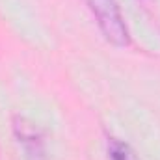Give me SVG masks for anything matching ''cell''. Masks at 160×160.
<instances>
[{
	"mask_svg": "<svg viewBox=\"0 0 160 160\" xmlns=\"http://www.w3.org/2000/svg\"><path fill=\"white\" fill-rule=\"evenodd\" d=\"M88 4H89V9L95 17L104 39L119 48L128 47L130 34L125 24L119 2L118 0H88Z\"/></svg>",
	"mask_w": 160,
	"mask_h": 160,
	"instance_id": "cell-1",
	"label": "cell"
},
{
	"mask_svg": "<svg viewBox=\"0 0 160 160\" xmlns=\"http://www.w3.org/2000/svg\"><path fill=\"white\" fill-rule=\"evenodd\" d=\"M13 132L19 142V145L24 151V157L28 160H45V142L41 132L36 128L34 123L24 118H15L13 121Z\"/></svg>",
	"mask_w": 160,
	"mask_h": 160,
	"instance_id": "cell-2",
	"label": "cell"
},
{
	"mask_svg": "<svg viewBox=\"0 0 160 160\" xmlns=\"http://www.w3.org/2000/svg\"><path fill=\"white\" fill-rule=\"evenodd\" d=\"M108 153H110V158L112 160H140L138 155H136V151L128 143H125L121 140H112L110 142Z\"/></svg>",
	"mask_w": 160,
	"mask_h": 160,
	"instance_id": "cell-3",
	"label": "cell"
}]
</instances>
